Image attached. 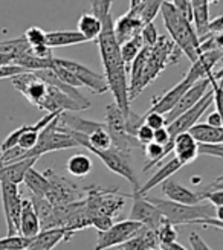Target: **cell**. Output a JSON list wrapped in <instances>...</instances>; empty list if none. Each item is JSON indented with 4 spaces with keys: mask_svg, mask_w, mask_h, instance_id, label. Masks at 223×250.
Segmentation results:
<instances>
[{
    "mask_svg": "<svg viewBox=\"0 0 223 250\" xmlns=\"http://www.w3.org/2000/svg\"><path fill=\"white\" fill-rule=\"evenodd\" d=\"M139 37H141V42H142L144 47H153L159 39V34H157L155 23H145L144 28L139 32Z\"/></svg>",
    "mask_w": 223,
    "mask_h": 250,
    "instance_id": "obj_41",
    "label": "cell"
},
{
    "mask_svg": "<svg viewBox=\"0 0 223 250\" xmlns=\"http://www.w3.org/2000/svg\"><path fill=\"white\" fill-rule=\"evenodd\" d=\"M171 5L179 14L193 23V11H191V0H171Z\"/></svg>",
    "mask_w": 223,
    "mask_h": 250,
    "instance_id": "obj_45",
    "label": "cell"
},
{
    "mask_svg": "<svg viewBox=\"0 0 223 250\" xmlns=\"http://www.w3.org/2000/svg\"><path fill=\"white\" fill-rule=\"evenodd\" d=\"M89 149L90 153H93L98 159L103 160V164L112 171L118 174V176L126 179L132 186H133V194L139 189V182H138V176L132 167L130 162V154L121 153L119 149L110 146L109 149H93V148H86Z\"/></svg>",
    "mask_w": 223,
    "mask_h": 250,
    "instance_id": "obj_8",
    "label": "cell"
},
{
    "mask_svg": "<svg viewBox=\"0 0 223 250\" xmlns=\"http://www.w3.org/2000/svg\"><path fill=\"white\" fill-rule=\"evenodd\" d=\"M75 235L67 229H47L40 230L34 238L26 250H52L61 241H69Z\"/></svg>",
    "mask_w": 223,
    "mask_h": 250,
    "instance_id": "obj_20",
    "label": "cell"
},
{
    "mask_svg": "<svg viewBox=\"0 0 223 250\" xmlns=\"http://www.w3.org/2000/svg\"><path fill=\"white\" fill-rule=\"evenodd\" d=\"M197 156H214L222 159L223 157V145L222 144H197Z\"/></svg>",
    "mask_w": 223,
    "mask_h": 250,
    "instance_id": "obj_42",
    "label": "cell"
},
{
    "mask_svg": "<svg viewBox=\"0 0 223 250\" xmlns=\"http://www.w3.org/2000/svg\"><path fill=\"white\" fill-rule=\"evenodd\" d=\"M155 249H159L156 232L145 226H141L121 246V250H155Z\"/></svg>",
    "mask_w": 223,
    "mask_h": 250,
    "instance_id": "obj_23",
    "label": "cell"
},
{
    "mask_svg": "<svg viewBox=\"0 0 223 250\" xmlns=\"http://www.w3.org/2000/svg\"><path fill=\"white\" fill-rule=\"evenodd\" d=\"M142 28H144L142 20L133 11L129 9L126 14H122L119 19L113 21V35L116 43L121 46L122 43L133 39V37H138Z\"/></svg>",
    "mask_w": 223,
    "mask_h": 250,
    "instance_id": "obj_17",
    "label": "cell"
},
{
    "mask_svg": "<svg viewBox=\"0 0 223 250\" xmlns=\"http://www.w3.org/2000/svg\"><path fill=\"white\" fill-rule=\"evenodd\" d=\"M201 200H208L209 205L214 208H223V189L213 191V192H197Z\"/></svg>",
    "mask_w": 223,
    "mask_h": 250,
    "instance_id": "obj_46",
    "label": "cell"
},
{
    "mask_svg": "<svg viewBox=\"0 0 223 250\" xmlns=\"http://www.w3.org/2000/svg\"><path fill=\"white\" fill-rule=\"evenodd\" d=\"M54 61L57 62L58 66L65 67L67 70H70L73 75L77 77V80L81 83V85L89 87V89L95 93V95H103L106 93L107 89V83L104 80L103 75L96 73L93 70H90L89 67H86L77 61L72 60H65V58H54Z\"/></svg>",
    "mask_w": 223,
    "mask_h": 250,
    "instance_id": "obj_12",
    "label": "cell"
},
{
    "mask_svg": "<svg viewBox=\"0 0 223 250\" xmlns=\"http://www.w3.org/2000/svg\"><path fill=\"white\" fill-rule=\"evenodd\" d=\"M148 202L153 203L159 212L173 226H183V224H201V226H214L217 229L223 228V221L217 220V208L211 205H180L170 202V200H160L157 197H145Z\"/></svg>",
    "mask_w": 223,
    "mask_h": 250,
    "instance_id": "obj_2",
    "label": "cell"
},
{
    "mask_svg": "<svg viewBox=\"0 0 223 250\" xmlns=\"http://www.w3.org/2000/svg\"><path fill=\"white\" fill-rule=\"evenodd\" d=\"M89 2H90V6L93 9V12H92L93 16H96L100 20H103L106 16H109V14H104V12H103L101 5H100V0H89Z\"/></svg>",
    "mask_w": 223,
    "mask_h": 250,
    "instance_id": "obj_54",
    "label": "cell"
},
{
    "mask_svg": "<svg viewBox=\"0 0 223 250\" xmlns=\"http://www.w3.org/2000/svg\"><path fill=\"white\" fill-rule=\"evenodd\" d=\"M23 183L28 186V189L31 192V195H37V197H46L47 191H49V182L45 177L43 172H39L34 167L29 168L24 174Z\"/></svg>",
    "mask_w": 223,
    "mask_h": 250,
    "instance_id": "obj_31",
    "label": "cell"
},
{
    "mask_svg": "<svg viewBox=\"0 0 223 250\" xmlns=\"http://www.w3.org/2000/svg\"><path fill=\"white\" fill-rule=\"evenodd\" d=\"M162 12L164 24L170 34V40L175 43L182 54L187 55V58L194 62L197 57L201 55L199 52V37H197L193 23L183 19L179 12L175 9L171 3L164 2L160 6Z\"/></svg>",
    "mask_w": 223,
    "mask_h": 250,
    "instance_id": "obj_4",
    "label": "cell"
},
{
    "mask_svg": "<svg viewBox=\"0 0 223 250\" xmlns=\"http://www.w3.org/2000/svg\"><path fill=\"white\" fill-rule=\"evenodd\" d=\"M86 43V39L78 31H52L46 32V44L54 47H67L73 44Z\"/></svg>",
    "mask_w": 223,
    "mask_h": 250,
    "instance_id": "obj_29",
    "label": "cell"
},
{
    "mask_svg": "<svg viewBox=\"0 0 223 250\" xmlns=\"http://www.w3.org/2000/svg\"><path fill=\"white\" fill-rule=\"evenodd\" d=\"M11 83L32 105L40 107L45 101L47 93V84L43 83L34 72L20 73L17 77L11 78Z\"/></svg>",
    "mask_w": 223,
    "mask_h": 250,
    "instance_id": "obj_13",
    "label": "cell"
},
{
    "mask_svg": "<svg viewBox=\"0 0 223 250\" xmlns=\"http://www.w3.org/2000/svg\"><path fill=\"white\" fill-rule=\"evenodd\" d=\"M106 131L110 136L112 146L119 149L121 153L130 154L133 149H142L144 146L138 142L134 136H130L126 130V118L115 103L106 107Z\"/></svg>",
    "mask_w": 223,
    "mask_h": 250,
    "instance_id": "obj_6",
    "label": "cell"
},
{
    "mask_svg": "<svg viewBox=\"0 0 223 250\" xmlns=\"http://www.w3.org/2000/svg\"><path fill=\"white\" fill-rule=\"evenodd\" d=\"M92 168H93L92 159L88 154H83V153L73 154L66 164L67 172L77 179H84L92 171Z\"/></svg>",
    "mask_w": 223,
    "mask_h": 250,
    "instance_id": "obj_33",
    "label": "cell"
},
{
    "mask_svg": "<svg viewBox=\"0 0 223 250\" xmlns=\"http://www.w3.org/2000/svg\"><path fill=\"white\" fill-rule=\"evenodd\" d=\"M209 90V80L205 78V80H201L194 83L190 89L182 95V98L178 101V104L171 108V111L164 116L165 118V125H168L170 122L175 121L178 116L183 115L185 111H188L190 108H193L197 103L201 101L202 96Z\"/></svg>",
    "mask_w": 223,
    "mask_h": 250,
    "instance_id": "obj_15",
    "label": "cell"
},
{
    "mask_svg": "<svg viewBox=\"0 0 223 250\" xmlns=\"http://www.w3.org/2000/svg\"><path fill=\"white\" fill-rule=\"evenodd\" d=\"M134 137H136V139H138V142L144 146V145H147V144L153 142V130H152L150 127H147L145 124H142L141 127H139L138 130H136Z\"/></svg>",
    "mask_w": 223,
    "mask_h": 250,
    "instance_id": "obj_47",
    "label": "cell"
},
{
    "mask_svg": "<svg viewBox=\"0 0 223 250\" xmlns=\"http://www.w3.org/2000/svg\"><path fill=\"white\" fill-rule=\"evenodd\" d=\"M162 250H187L182 244H179L178 241L176 243H171V244H167V246H160Z\"/></svg>",
    "mask_w": 223,
    "mask_h": 250,
    "instance_id": "obj_56",
    "label": "cell"
},
{
    "mask_svg": "<svg viewBox=\"0 0 223 250\" xmlns=\"http://www.w3.org/2000/svg\"><path fill=\"white\" fill-rule=\"evenodd\" d=\"M213 105V90L211 87H209V90L202 96V99L199 103H197L193 108H190L188 111H185L183 115L178 116L173 122H170L167 127V131H168V136H170V145L173 146V141H175V137L180 133H187L194 124L199 122V119L202 118V115L205 111Z\"/></svg>",
    "mask_w": 223,
    "mask_h": 250,
    "instance_id": "obj_10",
    "label": "cell"
},
{
    "mask_svg": "<svg viewBox=\"0 0 223 250\" xmlns=\"http://www.w3.org/2000/svg\"><path fill=\"white\" fill-rule=\"evenodd\" d=\"M197 144L193 137L190 136V133H180L175 137L173 141V151H175V157L179 160V164L188 165L191 162H194V159L197 157Z\"/></svg>",
    "mask_w": 223,
    "mask_h": 250,
    "instance_id": "obj_24",
    "label": "cell"
},
{
    "mask_svg": "<svg viewBox=\"0 0 223 250\" xmlns=\"http://www.w3.org/2000/svg\"><path fill=\"white\" fill-rule=\"evenodd\" d=\"M155 250H162V249H160V247H159V249H155Z\"/></svg>",
    "mask_w": 223,
    "mask_h": 250,
    "instance_id": "obj_61",
    "label": "cell"
},
{
    "mask_svg": "<svg viewBox=\"0 0 223 250\" xmlns=\"http://www.w3.org/2000/svg\"><path fill=\"white\" fill-rule=\"evenodd\" d=\"M78 32L84 37L86 42L96 40L101 32V20L89 12H83L78 20Z\"/></svg>",
    "mask_w": 223,
    "mask_h": 250,
    "instance_id": "obj_32",
    "label": "cell"
},
{
    "mask_svg": "<svg viewBox=\"0 0 223 250\" xmlns=\"http://www.w3.org/2000/svg\"><path fill=\"white\" fill-rule=\"evenodd\" d=\"M98 46H100V55L104 66V80L107 83V89L112 92L115 104L122 111L124 118L130 111L129 101V81H127V69L124 66L119 44L113 35V19L106 16L101 20V32L98 35Z\"/></svg>",
    "mask_w": 223,
    "mask_h": 250,
    "instance_id": "obj_1",
    "label": "cell"
},
{
    "mask_svg": "<svg viewBox=\"0 0 223 250\" xmlns=\"http://www.w3.org/2000/svg\"><path fill=\"white\" fill-rule=\"evenodd\" d=\"M40 232V221L37 218L34 208L29 202V198L22 200V210H20V228L19 235L26 236V238H34Z\"/></svg>",
    "mask_w": 223,
    "mask_h": 250,
    "instance_id": "obj_27",
    "label": "cell"
},
{
    "mask_svg": "<svg viewBox=\"0 0 223 250\" xmlns=\"http://www.w3.org/2000/svg\"><path fill=\"white\" fill-rule=\"evenodd\" d=\"M112 2H113V0H100V5H101V9H103L104 14H110Z\"/></svg>",
    "mask_w": 223,
    "mask_h": 250,
    "instance_id": "obj_58",
    "label": "cell"
},
{
    "mask_svg": "<svg viewBox=\"0 0 223 250\" xmlns=\"http://www.w3.org/2000/svg\"><path fill=\"white\" fill-rule=\"evenodd\" d=\"M180 57H182V52L179 51V47L173 43L168 37L159 35L156 44L150 47V52H148L147 61L139 75L138 83H136V85L129 92V101L132 103L136 96L141 95V92L148 84H152L167 66L179 62Z\"/></svg>",
    "mask_w": 223,
    "mask_h": 250,
    "instance_id": "obj_3",
    "label": "cell"
},
{
    "mask_svg": "<svg viewBox=\"0 0 223 250\" xmlns=\"http://www.w3.org/2000/svg\"><path fill=\"white\" fill-rule=\"evenodd\" d=\"M160 188H162V192L168 197L170 202L180 203V205H188V206L201 203L199 194L188 189V188L182 186L180 183H178L175 179H171V177L160 183Z\"/></svg>",
    "mask_w": 223,
    "mask_h": 250,
    "instance_id": "obj_21",
    "label": "cell"
},
{
    "mask_svg": "<svg viewBox=\"0 0 223 250\" xmlns=\"http://www.w3.org/2000/svg\"><path fill=\"white\" fill-rule=\"evenodd\" d=\"M223 57V49H217V51H209V52H202L197 60L191 64L190 70L185 75V80L190 81L191 84L205 80L211 72H214V67L217 62Z\"/></svg>",
    "mask_w": 223,
    "mask_h": 250,
    "instance_id": "obj_16",
    "label": "cell"
},
{
    "mask_svg": "<svg viewBox=\"0 0 223 250\" xmlns=\"http://www.w3.org/2000/svg\"><path fill=\"white\" fill-rule=\"evenodd\" d=\"M12 55H6V54H0V66H8L12 64Z\"/></svg>",
    "mask_w": 223,
    "mask_h": 250,
    "instance_id": "obj_57",
    "label": "cell"
},
{
    "mask_svg": "<svg viewBox=\"0 0 223 250\" xmlns=\"http://www.w3.org/2000/svg\"><path fill=\"white\" fill-rule=\"evenodd\" d=\"M45 177L49 182V191L46 194V200L52 206H63L80 202L86 195V186H78L69 179L60 176L54 169H46Z\"/></svg>",
    "mask_w": 223,
    "mask_h": 250,
    "instance_id": "obj_7",
    "label": "cell"
},
{
    "mask_svg": "<svg viewBox=\"0 0 223 250\" xmlns=\"http://www.w3.org/2000/svg\"><path fill=\"white\" fill-rule=\"evenodd\" d=\"M32 238H26L22 235H12L0 238V250H26Z\"/></svg>",
    "mask_w": 223,
    "mask_h": 250,
    "instance_id": "obj_39",
    "label": "cell"
},
{
    "mask_svg": "<svg viewBox=\"0 0 223 250\" xmlns=\"http://www.w3.org/2000/svg\"><path fill=\"white\" fill-rule=\"evenodd\" d=\"M144 124L155 131L157 128L165 127V118H164V115H160V113H155V111H147V113L144 115Z\"/></svg>",
    "mask_w": 223,
    "mask_h": 250,
    "instance_id": "obj_44",
    "label": "cell"
},
{
    "mask_svg": "<svg viewBox=\"0 0 223 250\" xmlns=\"http://www.w3.org/2000/svg\"><path fill=\"white\" fill-rule=\"evenodd\" d=\"M142 42H141V37H133V39H130L129 42L122 43L119 46V54H121V58H122V62L124 66H126V69L129 70L132 61L136 58V55L139 54V51L142 49Z\"/></svg>",
    "mask_w": 223,
    "mask_h": 250,
    "instance_id": "obj_35",
    "label": "cell"
},
{
    "mask_svg": "<svg viewBox=\"0 0 223 250\" xmlns=\"http://www.w3.org/2000/svg\"><path fill=\"white\" fill-rule=\"evenodd\" d=\"M153 142L155 144H159L162 146H167L170 144V136H168V131H167V127H162V128H157L153 131Z\"/></svg>",
    "mask_w": 223,
    "mask_h": 250,
    "instance_id": "obj_50",
    "label": "cell"
},
{
    "mask_svg": "<svg viewBox=\"0 0 223 250\" xmlns=\"http://www.w3.org/2000/svg\"><path fill=\"white\" fill-rule=\"evenodd\" d=\"M219 189H223V176L217 177L214 182H211L208 186H205L202 192H213V191H219Z\"/></svg>",
    "mask_w": 223,
    "mask_h": 250,
    "instance_id": "obj_53",
    "label": "cell"
},
{
    "mask_svg": "<svg viewBox=\"0 0 223 250\" xmlns=\"http://www.w3.org/2000/svg\"><path fill=\"white\" fill-rule=\"evenodd\" d=\"M37 160L39 159H24L20 162H14V164L0 167V183H12V185L23 183L24 174H26L29 168L35 165Z\"/></svg>",
    "mask_w": 223,
    "mask_h": 250,
    "instance_id": "obj_26",
    "label": "cell"
},
{
    "mask_svg": "<svg viewBox=\"0 0 223 250\" xmlns=\"http://www.w3.org/2000/svg\"><path fill=\"white\" fill-rule=\"evenodd\" d=\"M29 202H31V205L34 208L37 218H39V221H40V229H42V226L47 221V218L51 217L54 206L49 203L45 197H37V195H31Z\"/></svg>",
    "mask_w": 223,
    "mask_h": 250,
    "instance_id": "obj_36",
    "label": "cell"
},
{
    "mask_svg": "<svg viewBox=\"0 0 223 250\" xmlns=\"http://www.w3.org/2000/svg\"><path fill=\"white\" fill-rule=\"evenodd\" d=\"M0 194H2V206L6 220L8 235H19L20 228V210H22V195L19 191V185L0 183Z\"/></svg>",
    "mask_w": 223,
    "mask_h": 250,
    "instance_id": "obj_9",
    "label": "cell"
},
{
    "mask_svg": "<svg viewBox=\"0 0 223 250\" xmlns=\"http://www.w3.org/2000/svg\"><path fill=\"white\" fill-rule=\"evenodd\" d=\"M58 118V116H57ZM57 118L49 122L46 127L39 133V139L32 149L22 156L24 159H40V156L60 151V149H69V148H78V142L69 134V131L63 127H60Z\"/></svg>",
    "mask_w": 223,
    "mask_h": 250,
    "instance_id": "obj_5",
    "label": "cell"
},
{
    "mask_svg": "<svg viewBox=\"0 0 223 250\" xmlns=\"http://www.w3.org/2000/svg\"><path fill=\"white\" fill-rule=\"evenodd\" d=\"M39 108L47 111V113H54V111H80L81 110V107L73 101V99H70L65 93H61L52 85H47L46 98Z\"/></svg>",
    "mask_w": 223,
    "mask_h": 250,
    "instance_id": "obj_22",
    "label": "cell"
},
{
    "mask_svg": "<svg viewBox=\"0 0 223 250\" xmlns=\"http://www.w3.org/2000/svg\"><path fill=\"white\" fill-rule=\"evenodd\" d=\"M26 70L16 66V64H8V66H0V80H5V78H14L20 73H24Z\"/></svg>",
    "mask_w": 223,
    "mask_h": 250,
    "instance_id": "obj_49",
    "label": "cell"
},
{
    "mask_svg": "<svg viewBox=\"0 0 223 250\" xmlns=\"http://www.w3.org/2000/svg\"><path fill=\"white\" fill-rule=\"evenodd\" d=\"M222 115L220 113H217V111H214V113H211L208 116V119H206V124L208 125H211V127H222Z\"/></svg>",
    "mask_w": 223,
    "mask_h": 250,
    "instance_id": "obj_55",
    "label": "cell"
},
{
    "mask_svg": "<svg viewBox=\"0 0 223 250\" xmlns=\"http://www.w3.org/2000/svg\"><path fill=\"white\" fill-rule=\"evenodd\" d=\"M208 34L211 35H222L223 34V17L219 16L208 23Z\"/></svg>",
    "mask_w": 223,
    "mask_h": 250,
    "instance_id": "obj_51",
    "label": "cell"
},
{
    "mask_svg": "<svg viewBox=\"0 0 223 250\" xmlns=\"http://www.w3.org/2000/svg\"><path fill=\"white\" fill-rule=\"evenodd\" d=\"M193 84L187 80H182L179 84H176L175 87H171L168 92H165L162 96L159 98H153L152 101V107L148 111H155V113H160V115H167L168 111H171V108L178 104V101L182 98V95L187 92Z\"/></svg>",
    "mask_w": 223,
    "mask_h": 250,
    "instance_id": "obj_18",
    "label": "cell"
},
{
    "mask_svg": "<svg viewBox=\"0 0 223 250\" xmlns=\"http://www.w3.org/2000/svg\"><path fill=\"white\" fill-rule=\"evenodd\" d=\"M155 232H156L157 241H159V247L178 241V230H176V228L173 226L171 223H168L165 218H164L162 223L159 224V228Z\"/></svg>",
    "mask_w": 223,
    "mask_h": 250,
    "instance_id": "obj_38",
    "label": "cell"
},
{
    "mask_svg": "<svg viewBox=\"0 0 223 250\" xmlns=\"http://www.w3.org/2000/svg\"><path fill=\"white\" fill-rule=\"evenodd\" d=\"M139 228L141 224L132 220L113 223L112 228H109L106 232H98V241L95 250H107L115 246H122Z\"/></svg>",
    "mask_w": 223,
    "mask_h": 250,
    "instance_id": "obj_11",
    "label": "cell"
},
{
    "mask_svg": "<svg viewBox=\"0 0 223 250\" xmlns=\"http://www.w3.org/2000/svg\"><path fill=\"white\" fill-rule=\"evenodd\" d=\"M12 64H16V66L24 69L26 72H39V70L51 69L52 64H54V57L47 58V60H43V58H39V57L32 55L28 51V52L19 54V55H16L14 58H12Z\"/></svg>",
    "mask_w": 223,
    "mask_h": 250,
    "instance_id": "obj_30",
    "label": "cell"
},
{
    "mask_svg": "<svg viewBox=\"0 0 223 250\" xmlns=\"http://www.w3.org/2000/svg\"><path fill=\"white\" fill-rule=\"evenodd\" d=\"M182 168V165L179 164V160L176 157H173L170 162H167V164L164 167H160L153 176L150 177V180H148L144 186H139V189L136 191L134 194H132V197H144L148 191H152L153 188H156L157 185H160L164 180L170 179L171 176H175V174Z\"/></svg>",
    "mask_w": 223,
    "mask_h": 250,
    "instance_id": "obj_25",
    "label": "cell"
},
{
    "mask_svg": "<svg viewBox=\"0 0 223 250\" xmlns=\"http://www.w3.org/2000/svg\"><path fill=\"white\" fill-rule=\"evenodd\" d=\"M133 206L130 210L129 220L139 223L141 226H145L152 230H156L159 224L164 221V217L160 215L159 209L150 203L145 197H132Z\"/></svg>",
    "mask_w": 223,
    "mask_h": 250,
    "instance_id": "obj_14",
    "label": "cell"
},
{
    "mask_svg": "<svg viewBox=\"0 0 223 250\" xmlns=\"http://www.w3.org/2000/svg\"><path fill=\"white\" fill-rule=\"evenodd\" d=\"M141 2H142V0H130V9L134 8V6H138Z\"/></svg>",
    "mask_w": 223,
    "mask_h": 250,
    "instance_id": "obj_59",
    "label": "cell"
},
{
    "mask_svg": "<svg viewBox=\"0 0 223 250\" xmlns=\"http://www.w3.org/2000/svg\"><path fill=\"white\" fill-rule=\"evenodd\" d=\"M144 124V116L134 113V111L130 108L129 115L126 116V130L130 136H134L136 134V130H138L141 125Z\"/></svg>",
    "mask_w": 223,
    "mask_h": 250,
    "instance_id": "obj_43",
    "label": "cell"
},
{
    "mask_svg": "<svg viewBox=\"0 0 223 250\" xmlns=\"http://www.w3.org/2000/svg\"><path fill=\"white\" fill-rule=\"evenodd\" d=\"M190 244H191L193 250H211V249L208 247V244L197 233H191L190 235Z\"/></svg>",
    "mask_w": 223,
    "mask_h": 250,
    "instance_id": "obj_52",
    "label": "cell"
},
{
    "mask_svg": "<svg viewBox=\"0 0 223 250\" xmlns=\"http://www.w3.org/2000/svg\"><path fill=\"white\" fill-rule=\"evenodd\" d=\"M112 224H113V218L104 217V215H98L90 220V226L95 228L98 232H106L109 228H112Z\"/></svg>",
    "mask_w": 223,
    "mask_h": 250,
    "instance_id": "obj_48",
    "label": "cell"
},
{
    "mask_svg": "<svg viewBox=\"0 0 223 250\" xmlns=\"http://www.w3.org/2000/svg\"><path fill=\"white\" fill-rule=\"evenodd\" d=\"M23 37H24V40H26V43L29 44V47L46 44V31H43L39 26H31L23 34Z\"/></svg>",
    "mask_w": 223,
    "mask_h": 250,
    "instance_id": "obj_40",
    "label": "cell"
},
{
    "mask_svg": "<svg viewBox=\"0 0 223 250\" xmlns=\"http://www.w3.org/2000/svg\"><path fill=\"white\" fill-rule=\"evenodd\" d=\"M37 77H39L43 83H46L47 85H52L55 87L57 90H60L61 93H65L67 95L70 99H73L80 107L81 110H88L90 107V103H89V99L86 98L84 95H81L75 87H70L67 84H65L63 81H61L57 75L51 70V69H46V70H39V72H34Z\"/></svg>",
    "mask_w": 223,
    "mask_h": 250,
    "instance_id": "obj_19",
    "label": "cell"
},
{
    "mask_svg": "<svg viewBox=\"0 0 223 250\" xmlns=\"http://www.w3.org/2000/svg\"><path fill=\"white\" fill-rule=\"evenodd\" d=\"M206 2H208V3H219L220 0H206Z\"/></svg>",
    "mask_w": 223,
    "mask_h": 250,
    "instance_id": "obj_60",
    "label": "cell"
},
{
    "mask_svg": "<svg viewBox=\"0 0 223 250\" xmlns=\"http://www.w3.org/2000/svg\"><path fill=\"white\" fill-rule=\"evenodd\" d=\"M29 51V44L24 40V37H19V39H12V40H5L0 42V54H6L16 57L19 54L28 52Z\"/></svg>",
    "mask_w": 223,
    "mask_h": 250,
    "instance_id": "obj_37",
    "label": "cell"
},
{
    "mask_svg": "<svg viewBox=\"0 0 223 250\" xmlns=\"http://www.w3.org/2000/svg\"><path fill=\"white\" fill-rule=\"evenodd\" d=\"M190 136L196 141V144H222L223 142V128L211 127L208 124L197 122L188 130Z\"/></svg>",
    "mask_w": 223,
    "mask_h": 250,
    "instance_id": "obj_28",
    "label": "cell"
},
{
    "mask_svg": "<svg viewBox=\"0 0 223 250\" xmlns=\"http://www.w3.org/2000/svg\"><path fill=\"white\" fill-rule=\"evenodd\" d=\"M162 3H164V0H142L138 6L132 8L130 11H133L134 14L142 20L144 24L153 23L155 17L159 14Z\"/></svg>",
    "mask_w": 223,
    "mask_h": 250,
    "instance_id": "obj_34",
    "label": "cell"
}]
</instances>
